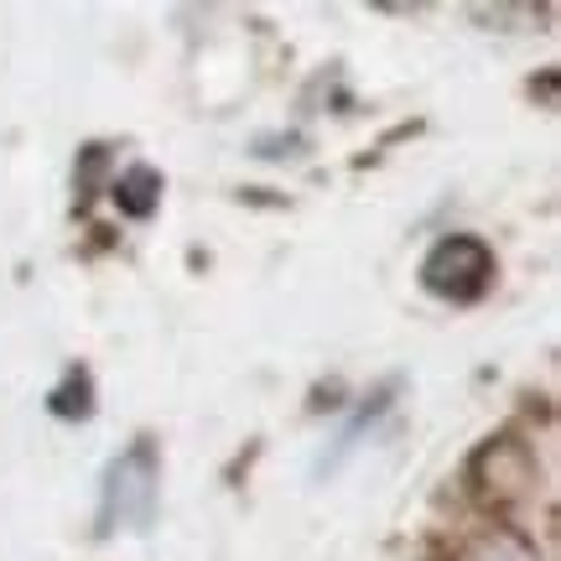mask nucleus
I'll use <instances>...</instances> for the list:
<instances>
[{
  "mask_svg": "<svg viewBox=\"0 0 561 561\" xmlns=\"http://www.w3.org/2000/svg\"><path fill=\"white\" fill-rule=\"evenodd\" d=\"M462 561H536V546L515 530H483L479 541L462 551Z\"/></svg>",
  "mask_w": 561,
  "mask_h": 561,
  "instance_id": "nucleus-5",
  "label": "nucleus"
},
{
  "mask_svg": "<svg viewBox=\"0 0 561 561\" xmlns=\"http://www.w3.org/2000/svg\"><path fill=\"white\" fill-rule=\"evenodd\" d=\"M468 483L483 504H515L536 489V453L520 437H489L468 458Z\"/></svg>",
  "mask_w": 561,
  "mask_h": 561,
  "instance_id": "nucleus-3",
  "label": "nucleus"
},
{
  "mask_svg": "<svg viewBox=\"0 0 561 561\" xmlns=\"http://www.w3.org/2000/svg\"><path fill=\"white\" fill-rule=\"evenodd\" d=\"M89 411H94V380H89L83 369H68V375H62V385L53 390V416L83 421Z\"/></svg>",
  "mask_w": 561,
  "mask_h": 561,
  "instance_id": "nucleus-6",
  "label": "nucleus"
},
{
  "mask_svg": "<svg viewBox=\"0 0 561 561\" xmlns=\"http://www.w3.org/2000/svg\"><path fill=\"white\" fill-rule=\"evenodd\" d=\"M110 198L121 203V214H130V219H151L161 203V172L157 167H130L110 182Z\"/></svg>",
  "mask_w": 561,
  "mask_h": 561,
  "instance_id": "nucleus-4",
  "label": "nucleus"
},
{
  "mask_svg": "<svg viewBox=\"0 0 561 561\" xmlns=\"http://www.w3.org/2000/svg\"><path fill=\"white\" fill-rule=\"evenodd\" d=\"M104 172H110V146H83V151H79V167H73V187H79V208H89V203L100 198Z\"/></svg>",
  "mask_w": 561,
  "mask_h": 561,
  "instance_id": "nucleus-7",
  "label": "nucleus"
},
{
  "mask_svg": "<svg viewBox=\"0 0 561 561\" xmlns=\"http://www.w3.org/2000/svg\"><path fill=\"white\" fill-rule=\"evenodd\" d=\"M494 280V250L479 234H447L421 261V286L442 301H479Z\"/></svg>",
  "mask_w": 561,
  "mask_h": 561,
  "instance_id": "nucleus-2",
  "label": "nucleus"
},
{
  "mask_svg": "<svg viewBox=\"0 0 561 561\" xmlns=\"http://www.w3.org/2000/svg\"><path fill=\"white\" fill-rule=\"evenodd\" d=\"M157 494H161L157 442L140 437L104 468L100 536H115V530H136L140 536V530H151V520H157Z\"/></svg>",
  "mask_w": 561,
  "mask_h": 561,
  "instance_id": "nucleus-1",
  "label": "nucleus"
}]
</instances>
